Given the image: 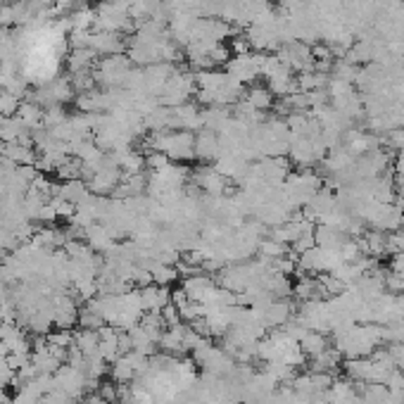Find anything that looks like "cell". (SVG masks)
Here are the masks:
<instances>
[{
    "mask_svg": "<svg viewBox=\"0 0 404 404\" xmlns=\"http://www.w3.org/2000/svg\"><path fill=\"white\" fill-rule=\"evenodd\" d=\"M333 347L345 357V359H359V357H371L376 347L383 343V326L378 324H355L347 330L333 333Z\"/></svg>",
    "mask_w": 404,
    "mask_h": 404,
    "instance_id": "obj_1",
    "label": "cell"
},
{
    "mask_svg": "<svg viewBox=\"0 0 404 404\" xmlns=\"http://www.w3.org/2000/svg\"><path fill=\"white\" fill-rule=\"evenodd\" d=\"M321 188V176L312 169H298V172H290L286 183H283V193L286 198L293 202L298 210H302L309 200L314 198V193Z\"/></svg>",
    "mask_w": 404,
    "mask_h": 404,
    "instance_id": "obj_2",
    "label": "cell"
},
{
    "mask_svg": "<svg viewBox=\"0 0 404 404\" xmlns=\"http://www.w3.org/2000/svg\"><path fill=\"white\" fill-rule=\"evenodd\" d=\"M133 69L131 60L126 55H107V58L98 60L96 69H93V76H96V84L105 91L110 88H122L124 81H126V74Z\"/></svg>",
    "mask_w": 404,
    "mask_h": 404,
    "instance_id": "obj_3",
    "label": "cell"
},
{
    "mask_svg": "<svg viewBox=\"0 0 404 404\" xmlns=\"http://www.w3.org/2000/svg\"><path fill=\"white\" fill-rule=\"evenodd\" d=\"M195 93H198V84H195L193 71L176 69L172 74V79L164 84L157 100L162 107H179V105H183V102H188Z\"/></svg>",
    "mask_w": 404,
    "mask_h": 404,
    "instance_id": "obj_4",
    "label": "cell"
},
{
    "mask_svg": "<svg viewBox=\"0 0 404 404\" xmlns=\"http://www.w3.org/2000/svg\"><path fill=\"white\" fill-rule=\"evenodd\" d=\"M96 31H115V34H133L136 24H133L128 8L119 3H107L102 0L100 8L96 10Z\"/></svg>",
    "mask_w": 404,
    "mask_h": 404,
    "instance_id": "obj_5",
    "label": "cell"
},
{
    "mask_svg": "<svg viewBox=\"0 0 404 404\" xmlns=\"http://www.w3.org/2000/svg\"><path fill=\"white\" fill-rule=\"evenodd\" d=\"M262 55L264 53H245V55H233V58L226 62V74L233 76L236 81L245 84H255L262 76Z\"/></svg>",
    "mask_w": 404,
    "mask_h": 404,
    "instance_id": "obj_6",
    "label": "cell"
},
{
    "mask_svg": "<svg viewBox=\"0 0 404 404\" xmlns=\"http://www.w3.org/2000/svg\"><path fill=\"white\" fill-rule=\"evenodd\" d=\"M278 60L288 67L290 71H309L314 69V55H312V45L302 43V41H293V43H286L276 50Z\"/></svg>",
    "mask_w": 404,
    "mask_h": 404,
    "instance_id": "obj_7",
    "label": "cell"
},
{
    "mask_svg": "<svg viewBox=\"0 0 404 404\" xmlns=\"http://www.w3.org/2000/svg\"><path fill=\"white\" fill-rule=\"evenodd\" d=\"M190 183H195V188L202 195H226V183L229 179L216 172L214 164H205V167L190 172Z\"/></svg>",
    "mask_w": 404,
    "mask_h": 404,
    "instance_id": "obj_8",
    "label": "cell"
},
{
    "mask_svg": "<svg viewBox=\"0 0 404 404\" xmlns=\"http://www.w3.org/2000/svg\"><path fill=\"white\" fill-rule=\"evenodd\" d=\"M126 41L128 36L124 34H115V31H91V43L88 48L96 55H122L126 53Z\"/></svg>",
    "mask_w": 404,
    "mask_h": 404,
    "instance_id": "obj_9",
    "label": "cell"
},
{
    "mask_svg": "<svg viewBox=\"0 0 404 404\" xmlns=\"http://www.w3.org/2000/svg\"><path fill=\"white\" fill-rule=\"evenodd\" d=\"M202 128V107L195 102H183L172 107V131H200Z\"/></svg>",
    "mask_w": 404,
    "mask_h": 404,
    "instance_id": "obj_10",
    "label": "cell"
},
{
    "mask_svg": "<svg viewBox=\"0 0 404 404\" xmlns=\"http://www.w3.org/2000/svg\"><path fill=\"white\" fill-rule=\"evenodd\" d=\"M219 155H221L219 133L200 128L195 133V159H200L202 164H214L219 159Z\"/></svg>",
    "mask_w": 404,
    "mask_h": 404,
    "instance_id": "obj_11",
    "label": "cell"
},
{
    "mask_svg": "<svg viewBox=\"0 0 404 404\" xmlns=\"http://www.w3.org/2000/svg\"><path fill=\"white\" fill-rule=\"evenodd\" d=\"M214 286H216L214 278H212L210 273H202V271L188 273V276H183V281H181V290L188 295V300L200 302V304L205 302V298L210 295V290Z\"/></svg>",
    "mask_w": 404,
    "mask_h": 404,
    "instance_id": "obj_12",
    "label": "cell"
},
{
    "mask_svg": "<svg viewBox=\"0 0 404 404\" xmlns=\"http://www.w3.org/2000/svg\"><path fill=\"white\" fill-rule=\"evenodd\" d=\"M141 290V307L145 312H162L169 302H172V290L169 286H157V283H150Z\"/></svg>",
    "mask_w": 404,
    "mask_h": 404,
    "instance_id": "obj_13",
    "label": "cell"
},
{
    "mask_svg": "<svg viewBox=\"0 0 404 404\" xmlns=\"http://www.w3.org/2000/svg\"><path fill=\"white\" fill-rule=\"evenodd\" d=\"M0 157L17 164V167H22V164H36V157H38V155L34 153V143L14 141V143H0Z\"/></svg>",
    "mask_w": 404,
    "mask_h": 404,
    "instance_id": "obj_14",
    "label": "cell"
},
{
    "mask_svg": "<svg viewBox=\"0 0 404 404\" xmlns=\"http://www.w3.org/2000/svg\"><path fill=\"white\" fill-rule=\"evenodd\" d=\"M84 240L98 252V255H105V252L115 245V236H112L110 229H107L105 224H100V221L88 226V229L84 231Z\"/></svg>",
    "mask_w": 404,
    "mask_h": 404,
    "instance_id": "obj_15",
    "label": "cell"
},
{
    "mask_svg": "<svg viewBox=\"0 0 404 404\" xmlns=\"http://www.w3.org/2000/svg\"><path fill=\"white\" fill-rule=\"evenodd\" d=\"M314 240H317V245L324 247V250H340V247L350 240V236H347L343 229H335V226L317 224V229H314Z\"/></svg>",
    "mask_w": 404,
    "mask_h": 404,
    "instance_id": "obj_16",
    "label": "cell"
},
{
    "mask_svg": "<svg viewBox=\"0 0 404 404\" xmlns=\"http://www.w3.org/2000/svg\"><path fill=\"white\" fill-rule=\"evenodd\" d=\"M98 335H100V357L107 361V364L117 361L119 357H122V350H119V328L105 324L100 330H98Z\"/></svg>",
    "mask_w": 404,
    "mask_h": 404,
    "instance_id": "obj_17",
    "label": "cell"
},
{
    "mask_svg": "<svg viewBox=\"0 0 404 404\" xmlns=\"http://www.w3.org/2000/svg\"><path fill=\"white\" fill-rule=\"evenodd\" d=\"M98 65V55L91 48H79L69 50V58H67V67H69V74H91Z\"/></svg>",
    "mask_w": 404,
    "mask_h": 404,
    "instance_id": "obj_18",
    "label": "cell"
},
{
    "mask_svg": "<svg viewBox=\"0 0 404 404\" xmlns=\"http://www.w3.org/2000/svg\"><path fill=\"white\" fill-rule=\"evenodd\" d=\"M74 345L79 347V352L86 359L100 357V335H98V330L81 328L79 333H74Z\"/></svg>",
    "mask_w": 404,
    "mask_h": 404,
    "instance_id": "obj_19",
    "label": "cell"
},
{
    "mask_svg": "<svg viewBox=\"0 0 404 404\" xmlns=\"http://www.w3.org/2000/svg\"><path fill=\"white\" fill-rule=\"evenodd\" d=\"M273 93L269 91L267 86H252L245 91V96H243V100L247 102V105L252 107V110H260V112H267L273 107Z\"/></svg>",
    "mask_w": 404,
    "mask_h": 404,
    "instance_id": "obj_20",
    "label": "cell"
},
{
    "mask_svg": "<svg viewBox=\"0 0 404 404\" xmlns=\"http://www.w3.org/2000/svg\"><path fill=\"white\" fill-rule=\"evenodd\" d=\"M17 117L22 119V124L31 131H38V128H43V107L36 105V102L31 100H24L22 107H19Z\"/></svg>",
    "mask_w": 404,
    "mask_h": 404,
    "instance_id": "obj_21",
    "label": "cell"
},
{
    "mask_svg": "<svg viewBox=\"0 0 404 404\" xmlns=\"http://www.w3.org/2000/svg\"><path fill=\"white\" fill-rule=\"evenodd\" d=\"M328 347L330 343H328V338H326V333H319V330H307V333L302 335V340H300V350L307 357H317L324 350H328Z\"/></svg>",
    "mask_w": 404,
    "mask_h": 404,
    "instance_id": "obj_22",
    "label": "cell"
},
{
    "mask_svg": "<svg viewBox=\"0 0 404 404\" xmlns=\"http://www.w3.org/2000/svg\"><path fill=\"white\" fill-rule=\"evenodd\" d=\"M340 359H343V355H340L335 347H328V350H324L321 355L312 357V371H321V374H333V371L340 366Z\"/></svg>",
    "mask_w": 404,
    "mask_h": 404,
    "instance_id": "obj_23",
    "label": "cell"
},
{
    "mask_svg": "<svg viewBox=\"0 0 404 404\" xmlns=\"http://www.w3.org/2000/svg\"><path fill=\"white\" fill-rule=\"evenodd\" d=\"M257 255H260L262 260L276 262V260H281V257L290 255V245H286V243H281V240H273L271 236H267V238H262Z\"/></svg>",
    "mask_w": 404,
    "mask_h": 404,
    "instance_id": "obj_24",
    "label": "cell"
},
{
    "mask_svg": "<svg viewBox=\"0 0 404 404\" xmlns=\"http://www.w3.org/2000/svg\"><path fill=\"white\" fill-rule=\"evenodd\" d=\"M60 176L62 181H74V179H84V162L81 159H76V157H67L65 162L58 167V172H55Z\"/></svg>",
    "mask_w": 404,
    "mask_h": 404,
    "instance_id": "obj_25",
    "label": "cell"
},
{
    "mask_svg": "<svg viewBox=\"0 0 404 404\" xmlns=\"http://www.w3.org/2000/svg\"><path fill=\"white\" fill-rule=\"evenodd\" d=\"M150 273H153V283H157V286H172L176 278H181L176 264H157Z\"/></svg>",
    "mask_w": 404,
    "mask_h": 404,
    "instance_id": "obj_26",
    "label": "cell"
},
{
    "mask_svg": "<svg viewBox=\"0 0 404 404\" xmlns=\"http://www.w3.org/2000/svg\"><path fill=\"white\" fill-rule=\"evenodd\" d=\"M22 102H24L22 98H17L14 93L0 88V115H3V117H17Z\"/></svg>",
    "mask_w": 404,
    "mask_h": 404,
    "instance_id": "obj_27",
    "label": "cell"
},
{
    "mask_svg": "<svg viewBox=\"0 0 404 404\" xmlns=\"http://www.w3.org/2000/svg\"><path fill=\"white\" fill-rule=\"evenodd\" d=\"M76 324H79L81 328H88V330H100L102 326H105V319H102L91 304H86L84 309H79V321H76Z\"/></svg>",
    "mask_w": 404,
    "mask_h": 404,
    "instance_id": "obj_28",
    "label": "cell"
},
{
    "mask_svg": "<svg viewBox=\"0 0 404 404\" xmlns=\"http://www.w3.org/2000/svg\"><path fill=\"white\" fill-rule=\"evenodd\" d=\"M45 338H48L50 345L62 347V350H69V347L74 345V330L71 328H58V330L45 333Z\"/></svg>",
    "mask_w": 404,
    "mask_h": 404,
    "instance_id": "obj_29",
    "label": "cell"
},
{
    "mask_svg": "<svg viewBox=\"0 0 404 404\" xmlns=\"http://www.w3.org/2000/svg\"><path fill=\"white\" fill-rule=\"evenodd\" d=\"M404 252V233L392 231L388 233V255H400Z\"/></svg>",
    "mask_w": 404,
    "mask_h": 404,
    "instance_id": "obj_30",
    "label": "cell"
},
{
    "mask_svg": "<svg viewBox=\"0 0 404 404\" xmlns=\"http://www.w3.org/2000/svg\"><path fill=\"white\" fill-rule=\"evenodd\" d=\"M12 381H14V371L10 369L8 357H5V359L0 361V390H8V388L12 385Z\"/></svg>",
    "mask_w": 404,
    "mask_h": 404,
    "instance_id": "obj_31",
    "label": "cell"
},
{
    "mask_svg": "<svg viewBox=\"0 0 404 404\" xmlns=\"http://www.w3.org/2000/svg\"><path fill=\"white\" fill-rule=\"evenodd\" d=\"M385 145H390L392 150H404V126L400 128H395V131H390L388 133V138H385Z\"/></svg>",
    "mask_w": 404,
    "mask_h": 404,
    "instance_id": "obj_32",
    "label": "cell"
},
{
    "mask_svg": "<svg viewBox=\"0 0 404 404\" xmlns=\"http://www.w3.org/2000/svg\"><path fill=\"white\" fill-rule=\"evenodd\" d=\"M159 314H162V319H164V326H167V328H169V326H176V324H181V314H179V309H176L172 302H169L167 307H164Z\"/></svg>",
    "mask_w": 404,
    "mask_h": 404,
    "instance_id": "obj_33",
    "label": "cell"
},
{
    "mask_svg": "<svg viewBox=\"0 0 404 404\" xmlns=\"http://www.w3.org/2000/svg\"><path fill=\"white\" fill-rule=\"evenodd\" d=\"M388 352H390L392 361H395L397 369H404V343H392L388 347Z\"/></svg>",
    "mask_w": 404,
    "mask_h": 404,
    "instance_id": "obj_34",
    "label": "cell"
},
{
    "mask_svg": "<svg viewBox=\"0 0 404 404\" xmlns=\"http://www.w3.org/2000/svg\"><path fill=\"white\" fill-rule=\"evenodd\" d=\"M243 404H269V402H243Z\"/></svg>",
    "mask_w": 404,
    "mask_h": 404,
    "instance_id": "obj_35",
    "label": "cell"
},
{
    "mask_svg": "<svg viewBox=\"0 0 404 404\" xmlns=\"http://www.w3.org/2000/svg\"><path fill=\"white\" fill-rule=\"evenodd\" d=\"M400 231L404 233V216H402V224H400Z\"/></svg>",
    "mask_w": 404,
    "mask_h": 404,
    "instance_id": "obj_36",
    "label": "cell"
}]
</instances>
